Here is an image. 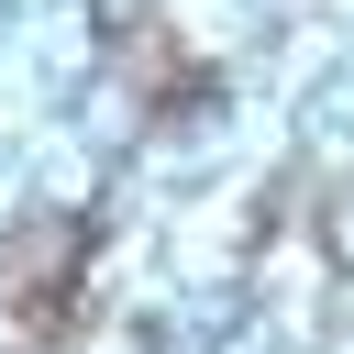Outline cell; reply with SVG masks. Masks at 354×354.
Returning <instances> with one entry per match:
<instances>
[{
    "label": "cell",
    "mask_w": 354,
    "mask_h": 354,
    "mask_svg": "<svg viewBox=\"0 0 354 354\" xmlns=\"http://www.w3.org/2000/svg\"><path fill=\"white\" fill-rule=\"evenodd\" d=\"M77 221H22L11 243H0V299L33 321V332H55L66 321V288H77Z\"/></svg>",
    "instance_id": "6da1fadb"
}]
</instances>
